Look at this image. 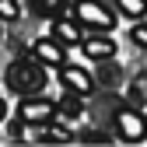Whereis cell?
<instances>
[{"label": "cell", "instance_id": "obj_10", "mask_svg": "<svg viewBox=\"0 0 147 147\" xmlns=\"http://www.w3.org/2000/svg\"><path fill=\"white\" fill-rule=\"evenodd\" d=\"M56 109H60V116H67V119H77V116L84 112V105H81V95H74V91H67V95L56 102Z\"/></svg>", "mask_w": 147, "mask_h": 147}, {"label": "cell", "instance_id": "obj_11", "mask_svg": "<svg viewBox=\"0 0 147 147\" xmlns=\"http://www.w3.org/2000/svg\"><path fill=\"white\" fill-rule=\"evenodd\" d=\"M95 81L105 84V88H116V84H119V67L109 63V60H98V74H95Z\"/></svg>", "mask_w": 147, "mask_h": 147}, {"label": "cell", "instance_id": "obj_6", "mask_svg": "<svg viewBox=\"0 0 147 147\" xmlns=\"http://www.w3.org/2000/svg\"><path fill=\"white\" fill-rule=\"evenodd\" d=\"M32 56H39L46 67H63L67 63V46L60 42V39H39V42H35L32 46Z\"/></svg>", "mask_w": 147, "mask_h": 147}, {"label": "cell", "instance_id": "obj_7", "mask_svg": "<svg viewBox=\"0 0 147 147\" xmlns=\"http://www.w3.org/2000/svg\"><path fill=\"white\" fill-rule=\"evenodd\" d=\"M81 53L88 60H112L116 56V42L109 39V35H88V39H81Z\"/></svg>", "mask_w": 147, "mask_h": 147}, {"label": "cell", "instance_id": "obj_2", "mask_svg": "<svg viewBox=\"0 0 147 147\" xmlns=\"http://www.w3.org/2000/svg\"><path fill=\"white\" fill-rule=\"evenodd\" d=\"M74 18H77L81 25L95 28V32H109V28H116V11L109 7L105 0H77Z\"/></svg>", "mask_w": 147, "mask_h": 147}, {"label": "cell", "instance_id": "obj_9", "mask_svg": "<svg viewBox=\"0 0 147 147\" xmlns=\"http://www.w3.org/2000/svg\"><path fill=\"white\" fill-rule=\"evenodd\" d=\"M28 7L39 18H60L67 11V0H28Z\"/></svg>", "mask_w": 147, "mask_h": 147}, {"label": "cell", "instance_id": "obj_5", "mask_svg": "<svg viewBox=\"0 0 147 147\" xmlns=\"http://www.w3.org/2000/svg\"><path fill=\"white\" fill-rule=\"evenodd\" d=\"M60 81H63V88H67V91H74V95H81V98H88L91 91L98 88V81L91 77L84 67H70V63H63V67H60Z\"/></svg>", "mask_w": 147, "mask_h": 147}, {"label": "cell", "instance_id": "obj_15", "mask_svg": "<svg viewBox=\"0 0 147 147\" xmlns=\"http://www.w3.org/2000/svg\"><path fill=\"white\" fill-rule=\"evenodd\" d=\"M18 14H21L18 0H0V21H14Z\"/></svg>", "mask_w": 147, "mask_h": 147}, {"label": "cell", "instance_id": "obj_8", "mask_svg": "<svg viewBox=\"0 0 147 147\" xmlns=\"http://www.w3.org/2000/svg\"><path fill=\"white\" fill-rule=\"evenodd\" d=\"M53 39H60L63 46H81V21L77 18H53Z\"/></svg>", "mask_w": 147, "mask_h": 147}, {"label": "cell", "instance_id": "obj_3", "mask_svg": "<svg viewBox=\"0 0 147 147\" xmlns=\"http://www.w3.org/2000/svg\"><path fill=\"white\" fill-rule=\"evenodd\" d=\"M56 102L53 98H39V95H25L21 105H18V119H25L28 126H46L56 119Z\"/></svg>", "mask_w": 147, "mask_h": 147}, {"label": "cell", "instance_id": "obj_13", "mask_svg": "<svg viewBox=\"0 0 147 147\" xmlns=\"http://www.w3.org/2000/svg\"><path fill=\"white\" fill-rule=\"evenodd\" d=\"M39 140H60V144H67V140H74V133L67 130V126H56V123H46V130L39 133Z\"/></svg>", "mask_w": 147, "mask_h": 147}, {"label": "cell", "instance_id": "obj_17", "mask_svg": "<svg viewBox=\"0 0 147 147\" xmlns=\"http://www.w3.org/2000/svg\"><path fill=\"white\" fill-rule=\"evenodd\" d=\"M7 119V102H4V95H0V123Z\"/></svg>", "mask_w": 147, "mask_h": 147}, {"label": "cell", "instance_id": "obj_1", "mask_svg": "<svg viewBox=\"0 0 147 147\" xmlns=\"http://www.w3.org/2000/svg\"><path fill=\"white\" fill-rule=\"evenodd\" d=\"M46 63L39 56H18L11 67H7V88L14 91V95H39V91L46 88Z\"/></svg>", "mask_w": 147, "mask_h": 147}, {"label": "cell", "instance_id": "obj_14", "mask_svg": "<svg viewBox=\"0 0 147 147\" xmlns=\"http://www.w3.org/2000/svg\"><path fill=\"white\" fill-rule=\"evenodd\" d=\"M130 98H137V102H144V98H147V70L133 77V84H130Z\"/></svg>", "mask_w": 147, "mask_h": 147}, {"label": "cell", "instance_id": "obj_12", "mask_svg": "<svg viewBox=\"0 0 147 147\" xmlns=\"http://www.w3.org/2000/svg\"><path fill=\"white\" fill-rule=\"evenodd\" d=\"M116 7H119V14H126V18H140L147 14V0H116Z\"/></svg>", "mask_w": 147, "mask_h": 147}, {"label": "cell", "instance_id": "obj_16", "mask_svg": "<svg viewBox=\"0 0 147 147\" xmlns=\"http://www.w3.org/2000/svg\"><path fill=\"white\" fill-rule=\"evenodd\" d=\"M130 39H133L137 49H147V25H137V28L130 32Z\"/></svg>", "mask_w": 147, "mask_h": 147}, {"label": "cell", "instance_id": "obj_4", "mask_svg": "<svg viewBox=\"0 0 147 147\" xmlns=\"http://www.w3.org/2000/svg\"><path fill=\"white\" fill-rule=\"evenodd\" d=\"M116 130H119L123 140L140 144V140H147V119H144V112H137V109H130V105H123L119 112H116Z\"/></svg>", "mask_w": 147, "mask_h": 147}]
</instances>
